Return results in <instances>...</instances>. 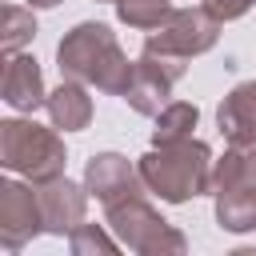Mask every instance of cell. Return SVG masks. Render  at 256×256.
Returning a JSON list of instances; mask_svg holds the SVG:
<instances>
[{"label":"cell","instance_id":"obj_1","mask_svg":"<svg viewBox=\"0 0 256 256\" xmlns=\"http://www.w3.org/2000/svg\"><path fill=\"white\" fill-rule=\"evenodd\" d=\"M56 64H60V76L64 80L92 84V88H100L108 96H124L128 84H132V72H136V64L120 52L112 28L108 24H96V20L76 24L60 40Z\"/></svg>","mask_w":256,"mask_h":256},{"label":"cell","instance_id":"obj_2","mask_svg":"<svg viewBox=\"0 0 256 256\" xmlns=\"http://www.w3.org/2000/svg\"><path fill=\"white\" fill-rule=\"evenodd\" d=\"M212 152L204 140H176V144H152V152L140 156V180L148 192H156L164 204H184L192 196L212 192Z\"/></svg>","mask_w":256,"mask_h":256},{"label":"cell","instance_id":"obj_3","mask_svg":"<svg viewBox=\"0 0 256 256\" xmlns=\"http://www.w3.org/2000/svg\"><path fill=\"white\" fill-rule=\"evenodd\" d=\"M64 140L36 120H4L0 124V164L8 172L28 176L32 184L64 172Z\"/></svg>","mask_w":256,"mask_h":256},{"label":"cell","instance_id":"obj_4","mask_svg":"<svg viewBox=\"0 0 256 256\" xmlns=\"http://www.w3.org/2000/svg\"><path fill=\"white\" fill-rule=\"evenodd\" d=\"M104 212H108L104 224L116 232V240H120L124 248L140 252V256H180V252L188 248V240H184L152 204H144L140 196L120 200V204H112V208H104Z\"/></svg>","mask_w":256,"mask_h":256},{"label":"cell","instance_id":"obj_5","mask_svg":"<svg viewBox=\"0 0 256 256\" xmlns=\"http://www.w3.org/2000/svg\"><path fill=\"white\" fill-rule=\"evenodd\" d=\"M216 40H220V16L216 12H208V8H172V16L144 36V48L192 60V56H204Z\"/></svg>","mask_w":256,"mask_h":256},{"label":"cell","instance_id":"obj_6","mask_svg":"<svg viewBox=\"0 0 256 256\" xmlns=\"http://www.w3.org/2000/svg\"><path fill=\"white\" fill-rule=\"evenodd\" d=\"M184 76V60L180 56H164V52H140L136 60V72H132V84L124 92V100L132 104V112L140 116H156L160 108H168L172 100V84Z\"/></svg>","mask_w":256,"mask_h":256},{"label":"cell","instance_id":"obj_7","mask_svg":"<svg viewBox=\"0 0 256 256\" xmlns=\"http://www.w3.org/2000/svg\"><path fill=\"white\" fill-rule=\"evenodd\" d=\"M40 232H44V208H40L36 188L4 180L0 184V244H4V252H20Z\"/></svg>","mask_w":256,"mask_h":256},{"label":"cell","instance_id":"obj_8","mask_svg":"<svg viewBox=\"0 0 256 256\" xmlns=\"http://www.w3.org/2000/svg\"><path fill=\"white\" fill-rule=\"evenodd\" d=\"M84 188L88 196H96L104 208L120 204V200H132L144 192V180H140V168H132L128 156L120 152H100L84 164Z\"/></svg>","mask_w":256,"mask_h":256},{"label":"cell","instance_id":"obj_9","mask_svg":"<svg viewBox=\"0 0 256 256\" xmlns=\"http://www.w3.org/2000/svg\"><path fill=\"white\" fill-rule=\"evenodd\" d=\"M36 196H40V208H44V232H52V236H68L72 228L84 224L88 188L72 184L64 172L52 176V180H40V184H36Z\"/></svg>","mask_w":256,"mask_h":256},{"label":"cell","instance_id":"obj_10","mask_svg":"<svg viewBox=\"0 0 256 256\" xmlns=\"http://www.w3.org/2000/svg\"><path fill=\"white\" fill-rule=\"evenodd\" d=\"M0 92H4V104L16 108V112H36L48 104V92H44V76H40V64L24 52L8 56L4 60V80H0Z\"/></svg>","mask_w":256,"mask_h":256},{"label":"cell","instance_id":"obj_11","mask_svg":"<svg viewBox=\"0 0 256 256\" xmlns=\"http://www.w3.org/2000/svg\"><path fill=\"white\" fill-rule=\"evenodd\" d=\"M220 136L228 144H256V80L236 84L216 108Z\"/></svg>","mask_w":256,"mask_h":256},{"label":"cell","instance_id":"obj_12","mask_svg":"<svg viewBox=\"0 0 256 256\" xmlns=\"http://www.w3.org/2000/svg\"><path fill=\"white\" fill-rule=\"evenodd\" d=\"M48 116H52V128L60 132H80L92 124V96L84 92L80 80H60L56 92H48Z\"/></svg>","mask_w":256,"mask_h":256},{"label":"cell","instance_id":"obj_13","mask_svg":"<svg viewBox=\"0 0 256 256\" xmlns=\"http://www.w3.org/2000/svg\"><path fill=\"white\" fill-rule=\"evenodd\" d=\"M224 188H256V144H228L212 164V196Z\"/></svg>","mask_w":256,"mask_h":256},{"label":"cell","instance_id":"obj_14","mask_svg":"<svg viewBox=\"0 0 256 256\" xmlns=\"http://www.w3.org/2000/svg\"><path fill=\"white\" fill-rule=\"evenodd\" d=\"M216 220L224 232H252L256 228V188L216 192Z\"/></svg>","mask_w":256,"mask_h":256},{"label":"cell","instance_id":"obj_15","mask_svg":"<svg viewBox=\"0 0 256 256\" xmlns=\"http://www.w3.org/2000/svg\"><path fill=\"white\" fill-rule=\"evenodd\" d=\"M200 120V108L188 104V100H172L168 108L156 112V128H152V144H176V140H188L192 128Z\"/></svg>","mask_w":256,"mask_h":256},{"label":"cell","instance_id":"obj_16","mask_svg":"<svg viewBox=\"0 0 256 256\" xmlns=\"http://www.w3.org/2000/svg\"><path fill=\"white\" fill-rule=\"evenodd\" d=\"M4 28H0V48L4 56H16L32 36H36V20H32V8H16V4H4L0 12Z\"/></svg>","mask_w":256,"mask_h":256},{"label":"cell","instance_id":"obj_17","mask_svg":"<svg viewBox=\"0 0 256 256\" xmlns=\"http://www.w3.org/2000/svg\"><path fill=\"white\" fill-rule=\"evenodd\" d=\"M116 16H120L128 28L152 32V28H160V24L172 16V4H168V0H116Z\"/></svg>","mask_w":256,"mask_h":256},{"label":"cell","instance_id":"obj_18","mask_svg":"<svg viewBox=\"0 0 256 256\" xmlns=\"http://www.w3.org/2000/svg\"><path fill=\"white\" fill-rule=\"evenodd\" d=\"M68 248H72L76 256H88V252H104V256H112V252H116V240H112L104 228H96V224H80V228L68 232Z\"/></svg>","mask_w":256,"mask_h":256},{"label":"cell","instance_id":"obj_19","mask_svg":"<svg viewBox=\"0 0 256 256\" xmlns=\"http://www.w3.org/2000/svg\"><path fill=\"white\" fill-rule=\"evenodd\" d=\"M252 4H256V0H204V8H208V12H216L220 20H240Z\"/></svg>","mask_w":256,"mask_h":256},{"label":"cell","instance_id":"obj_20","mask_svg":"<svg viewBox=\"0 0 256 256\" xmlns=\"http://www.w3.org/2000/svg\"><path fill=\"white\" fill-rule=\"evenodd\" d=\"M60 0H28V8H56Z\"/></svg>","mask_w":256,"mask_h":256},{"label":"cell","instance_id":"obj_21","mask_svg":"<svg viewBox=\"0 0 256 256\" xmlns=\"http://www.w3.org/2000/svg\"><path fill=\"white\" fill-rule=\"evenodd\" d=\"M104 4H116V0H104Z\"/></svg>","mask_w":256,"mask_h":256}]
</instances>
